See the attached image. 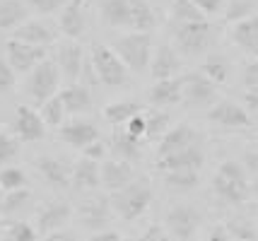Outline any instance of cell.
Wrapping results in <instances>:
<instances>
[{"instance_id": "obj_1", "label": "cell", "mask_w": 258, "mask_h": 241, "mask_svg": "<svg viewBox=\"0 0 258 241\" xmlns=\"http://www.w3.org/2000/svg\"><path fill=\"white\" fill-rule=\"evenodd\" d=\"M113 212L123 222H135L145 215L150 205H152V184L145 176H135L131 184H125L123 188L113 191L111 195Z\"/></svg>"}, {"instance_id": "obj_2", "label": "cell", "mask_w": 258, "mask_h": 241, "mask_svg": "<svg viewBox=\"0 0 258 241\" xmlns=\"http://www.w3.org/2000/svg\"><path fill=\"white\" fill-rule=\"evenodd\" d=\"M213 191L222 203L229 205L246 203V198L251 195V184H248V169L244 167V162L241 164L232 159L222 162L217 174L213 176Z\"/></svg>"}, {"instance_id": "obj_3", "label": "cell", "mask_w": 258, "mask_h": 241, "mask_svg": "<svg viewBox=\"0 0 258 241\" xmlns=\"http://www.w3.org/2000/svg\"><path fill=\"white\" fill-rule=\"evenodd\" d=\"M174 44L183 56H201L210 51L217 41V27L208 20H196V22H174Z\"/></svg>"}, {"instance_id": "obj_4", "label": "cell", "mask_w": 258, "mask_h": 241, "mask_svg": "<svg viewBox=\"0 0 258 241\" xmlns=\"http://www.w3.org/2000/svg\"><path fill=\"white\" fill-rule=\"evenodd\" d=\"M111 48L123 58V63L131 68V72H145L150 68V60L155 53L152 32H128V34L113 39Z\"/></svg>"}, {"instance_id": "obj_5", "label": "cell", "mask_w": 258, "mask_h": 241, "mask_svg": "<svg viewBox=\"0 0 258 241\" xmlns=\"http://www.w3.org/2000/svg\"><path fill=\"white\" fill-rule=\"evenodd\" d=\"M92 63L99 75V82L104 87H123L131 80V68L123 63V58L118 56L111 46L106 44H94L92 46Z\"/></svg>"}, {"instance_id": "obj_6", "label": "cell", "mask_w": 258, "mask_h": 241, "mask_svg": "<svg viewBox=\"0 0 258 241\" xmlns=\"http://www.w3.org/2000/svg\"><path fill=\"white\" fill-rule=\"evenodd\" d=\"M60 68H58L56 60L44 58L36 68L29 72V77L24 82V92L32 97L36 104L46 102L48 97H53L58 92V85H60Z\"/></svg>"}, {"instance_id": "obj_7", "label": "cell", "mask_w": 258, "mask_h": 241, "mask_svg": "<svg viewBox=\"0 0 258 241\" xmlns=\"http://www.w3.org/2000/svg\"><path fill=\"white\" fill-rule=\"evenodd\" d=\"M217 102V85L201 70L183 75V104L191 109H205Z\"/></svg>"}, {"instance_id": "obj_8", "label": "cell", "mask_w": 258, "mask_h": 241, "mask_svg": "<svg viewBox=\"0 0 258 241\" xmlns=\"http://www.w3.org/2000/svg\"><path fill=\"white\" fill-rule=\"evenodd\" d=\"M164 227H167L169 236H174L179 241H188L201 229V212L191 205L171 207L167 212V217H164Z\"/></svg>"}, {"instance_id": "obj_9", "label": "cell", "mask_w": 258, "mask_h": 241, "mask_svg": "<svg viewBox=\"0 0 258 241\" xmlns=\"http://www.w3.org/2000/svg\"><path fill=\"white\" fill-rule=\"evenodd\" d=\"M5 53L17 72H32L44 58H48V46H36V44H27L20 39H10L5 44Z\"/></svg>"}, {"instance_id": "obj_10", "label": "cell", "mask_w": 258, "mask_h": 241, "mask_svg": "<svg viewBox=\"0 0 258 241\" xmlns=\"http://www.w3.org/2000/svg\"><path fill=\"white\" fill-rule=\"evenodd\" d=\"M208 121L225 128V130H244V128L251 126V114L244 106L222 99V102L213 104V109L208 111Z\"/></svg>"}, {"instance_id": "obj_11", "label": "cell", "mask_w": 258, "mask_h": 241, "mask_svg": "<svg viewBox=\"0 0 258 241\" xmlns=\"http://www.w3.org/2000/svg\"><path fill=\"white\" fill-rule=\"evenodd\" d=\"M12 133L22 142H36L46 135V123L41 114L34 111L32 106H17L12 118Z\"/></svg>"}, {"instance_id": "obj_12", "label": "cell", "mask_w": 258, "mask_h": 241, "mask_svg": "<svg viewBox=\"0 0 258 241\" xmlns=\"http://www.w3.org/2000/svg\"><path fill=\"white\" fill-rule=\"evenodd\" d=\"M113 215V205L111 198H104V195H97V198H87L82 205H80V219H82V227L90 231H99L106 229L109 222H111Z\"/></svg>"}, {"instance_id": "obj_13", "label": "cell", "mask_w": 258, "mask_h": 241, "mask_svg": "<svg viewBox=\"0 0 258 241\" xmlns=\"http://www.w3.org/2000/svg\"><path fill=\"white\" fill-rule=\"evenodd\" d=\"M58 32L51 22L46 20H24L15 32H12V39H20V41H27V44H36V46H53L58 41Z\"/></svg>"}, {"instance_id": "obj_14", "label": "cell", "mask_w": 258, "mask_h": 241, "mask_svg": "<svg viewBox=\"0 0 258 241\" xmlns=\"http://www.w3.org/2000/svg\"><path fill=\"white\" fill-rule=\"evenodd\" d=\"M73 215V207L68 205L66 200H56V203H48L39 210V217H36V231L39 236H48L53 231L63 229Z\"/></svg>"}, {"instance_id": "obj_15", "label": "cell", "mask_w": 258, "mask_h": 241, "mask_svg": "<svg viewBox=\"0 0 258 241\" xmlns=\"http://www.w3.org/2000/svg\"><path fill=\"white\" fill-rule=\"evenodd\" d=\"M87 27V3L85 0H68L58 17V29L68 39H80Z\"/></svg>"}, {"instance_id": "obj_16", "label": "cell", "mask_w": 258, "mask_h": 241, "mask_svg": "<svg viewBox=\"0 0 258 241\" xmlns=\"http://www.w3.org/2000/svg\"><path fill=\"white\" fill-rule=\"evenodd\" d=\"M56 63L68 80H73V82L78 80L80 72H82V65H85V51L78 44V39H68L63 44H58Z\"/></svg>"}, {"instance_id": "obj_17", "label": "cell", "mask_w": 258, "mask_h": 241, "mask_svg": "<svg viewBox=\"0 0 258 241\" xmlns=\"http://www.w3.org/2000/svg\"><path fill=\"white\" fill-rule=\"evenodd\" d=\"M36 169L39 174L46 179V184L53 186V188H68V186H73V169H70V164L66 159H60V157H39L36 159Z\"/></svg>"}, {"instance_id": "obj_18", "label": "cell", "mask_w": 258, "mask_h": 241, "mask_svg": "<svg viewBox=\"0 0 258 241\" xmlns=\"http://www.w3.org/2000/svg\"><path fill=\"white\" fill-rule=\"evenodd\" d=\"M157 167L159 172H174V169H201L203 162H205V154H203V147L196 142V145H188V147L179 149V152H171L167 157H157Z\"/></svg>"}, {"instance_id": "obj_19", "label": "cell", "mask_w": 258, "mask_h": 241, "mask_svg": "<svg viewBox=\"0 0 258 241\" xmlns=\"http://www.w3.org/2000/svg\"><path fill=\"white\" fill-rule=\"evenodd\" d=\"M58 138L75 149H85L90 142L99 140V130L90 121H70L58 128Z\"/></svg>"}, {"instance_id": "obj_20", "label": "cell", "mask_w": 258, "mask_h": 241, "mask_svg": "<svg viewBox=\"0 0 258 241\" xmlns=\"http://www.w3.org/2000/svg\"><path fill=\"white\" fill-rule=\"evenodd\" d=\"M135 179V169L133 164L128 159H109L101 164V186L106 188V191H118V188H123L125 184H131Z\"/></svg>"}, {"instance_id": "obj_21", "label": "cell", "mask_w": 258, "mask_h": 241, "mask_svg": "<svg viewBox=\"0 0 258 241\" xmlns=\"http://www.w3.org/2000/svg\"><path fill=\"white\" fill-rule=\"evenodd\" d=\"M181 70V58L169 44L157 46V51L152 53L150 60V75L152 80H164V77H176Z\"/></svg>"}, {"instance_id": "obj_22", "label": "cell", "mask_w": 258, "mask_h": 241, "mask_svg": "<svg viewBox=\"0 0 258 241\" xmlns=\"http://www.w3.org/2000/svg\"><path fill=\"white\" fill-rule=\"evenodd\" d=\"M232 41L244 53L258 58V12L234 22V27H232Z\"/></svg>"}, {"instance_id": "obj_23", "label": "cell", "mask_w": 258, "mask_h": 241, "mask_svg": "<svg viewBox=\"0 0 258 241\" xmlns=\"http://www.w3.org/2000/svg\"><path fill=\"white\" fill-rule=\"evenodd\" d=\"M147 99L155 106H174V104L183 102V75L155 80V87L150 90Z\"/></svg>"}, {"instance_id": "obj_24", "label": "cell", "mask_w": 258, "mask_h": 241, "mask_svg": "<svg viewBox=\"0 0 258 241\" xmlns=\"http://www.w3.org/2000/svg\"><path fill=\"white\" fill-rule=\"evenodd\" d=\"M196 142H198V133L188 123H179V126H174L171 130H167L162 135L159 147H157V157H167L171 152H179V149L188 147V145H196Z\"/></svg>"}, {"instance_id": "obj_25", "label": "cell", "mask_w": 258, "mask_h": 241, "mask_svg": "<svg viewBox=\"0 0 258 241\" xmlns=\"http://www.w3.org/2000/svg\"><path fill=\"white\" fill-rule=\"evenodd\" d=\"M143 140L135 138V135H131L128 130H125V126L121 123V126L113 128V135H111V149L121 157V159H128V162H138L140 159V154H143Z\"/></svg>"}, {"instance_id": "obj_26", "label": "cell", "mask_w": 258, "mask_h": 241, "mask_svg": "<svg viewBox=\"0 0 258 241\" xmlns=\"http://www.w3.org/2000/svg\"><path fill=\"white\" fill-rule=\"evenodd\" d=\"M97 186H101V167L97 164V159L82 157L73 167V188H78V191H94Z\"/></svg>"}, {"instance_id": "obj_27", "label": "cell", "mask_w": 258, "mask_h": 241, "mask_svg": "<svg viewBox=\"0 0 258 241\" xmlns=\"http://www.w3.org/2000/svg\"><path fill=\"white\" fill-rule=\"evenodd\" d=\"M60 99L66 104V111L68 114H85V111H90L92 109V92L90 87L82 82H73L70 87H66L63 92H60Z\"/></svg>"}, {"instance_id": "obj_28", "label": "cell", "mask_w": 258, "mask_h": 241, "mask_svg": "<svg viewBox=\"0 0 258 241\" xmlns=\"http://www.w3.org/2000/svg\"><path fill=\"white\" fill-rule=\"evenodd\" d=\"M29 15V5L24 0H0V32H15Z\"/></svg>"}, {"instance_id": "obj_29", "label": "cell", "mask_w": 258, "mask_h": 241, "mask_svg": "<svg viewBox=\"0 0 258 241\" xmlns=\"http://www.w3.org/2000/svg\"><path fill=\"white\" fill-rule=\"evenodd\" d=\"M99 10H101V20L109 24V27L131 29V20H133L131 0H104Z\"/></svg>"}, {"instance_id": "obj_30", "label": "cell", "mask_w": 258, "mask_h": 241, "mask_svg": "<svg viewBox=\"0 0 258 241\" xmlns=\"http://www.w3.org/2000/svg\"><path fill=\"white\" fill-rule=\"evenodd\" d=\"M162 181L169 191L174 193H191L198 188L201 184V176H198V169H174V172H162Z\"/></svg>"}, {"instance_id": "obj_31", "label": "cell", "mask_w": 258, "mask_h": 241, "mask_svg": "<svg viewBox=\"0 0 258 241\" xmlns=\"http://www.w3.org/2000/svg\"><path fill=\"white\" fill-rule=\"evenodd\" d=\"M131 32H152L157 29V12L152 10V5L147 0H131Z\"/></svg>"}, {"instance_id": "obj_32", "label": "cell", "mask_w": 258, "mask_h": 241, "mask_svg": "<svg viewBox=\"0 0 258 241\" xmlns=\"http://www.w3.org/2000/svg\"><path fill=\"white\" fill-rule=\"evenodd\" d=\"M143 106L138 102H111L106 109H104V118L111 123V126H121V123H128L135 114H140Z\"/></svg>"}, {"instance_id": "obj_33", "label": "cell", "mask_w": 258, "mask_h": 241, "mask_svg": "<svg viewBox=\"0 0 258 241\" xmlns=\"http://www.w3.org/2000/svg\"><path fill=\"white\" fill-rule=\"evenodd\" d=\"M39 114H41V118H44L46 126L51 128H60L63 126V118H66V104H63V99H60V94H53V97H48L46 102H41V106H39Z\"/></svg>"}, {"instance_id": "obj_34", "label": "cell", "mask_w": 258, "mask_h": 241, "mask_svg": "<svg viewBox=\"0 0 258 241\" xmlns=\"http://www.w3.org/2000/svg\"><path fill=\"white\" fill-rule=\"evenodd\" d=\"M171 20L174 22H196V20H205V12L193 0H174L171 3Z\"/></svg>"}, {"instance_id": "obj_35", "label": "cell", "mask_w": 258, "mask_h": 241, "mask_svg": "<svg viewBox=\"0 0 258 241\" xmlns=\"http://www.w3.org/2000/svg\"><path fill=\"white\" fill-rule=\"evenodd\" d=\"M201 72L205 77H210L215 85H225L227 77H229V63L222 56H210L201 65Z\"/></svg>"}, {"instance_id": "obj_36", "label": "cell", "mask_w": 258, "mask_h": 241, "mask_svg": "<svg viewBox=\"0 0 258 241\" xmlns=\"http://www.w3.org/2000/svg\"><path fill=\"white\" fill-rule=\"evenodd\" d=\"M27 203H29V191H27V188L5 191V195L0 198V212H5V215L17 212V210H22Z\"/></svg>"}, {"instance_id": "obj_37", "label": "cell", "mask_w": 258, "mask_h": 241, "mask_svg": "<svg viewBox=\"0 0 258 241\" xmlns=\"http://www.w3.org/2000/svg\"><path fill=\"white\" fill-rule=\"evenodd\" d=\"M27 188V174L17 167H0V191Z\"/></svg>"}, {"instance_id": "obj_38", "label": "cell", "mask_w": 258, "mask_h": 241, "mask_svg": "<svg viewBox=\"0 0 258 241\" xmlns=\"http://www.w3.org/2000/svg\"><path fill=\"white\" fill-rule=\"evenodd\" d=\"M3 236L10 241H32L39 236V231L29 222H8L3 229Z\"/></svg>"}, {"instance_id": "obj_39", "label": "cell", "mask_w": 258, "mask_h": 241, "mask_svg": "<svg viewBox=\"0 0 258 241\" xmlns=\"http://www.w3.org/2000/svg\"><path fill=\"white\" fill-rule=\"evenodd\" d=\"M145 121H147V140H155L159 135L167 133L169 126V114L167 111H145Z\"/></svg>"}, {"instance_id": "obj_40", "label": "cell", "mask_w": 258, "mask_h": 241, "mask_svg": "<svg viewBox=\"0 0 258 241\" xmlns=\"http://www.w3.org/2000/svg\"><path fill=\"white\" fill-rule=\"evenodd\" d=\"M227 229H229V236L236 241H258V229L246 222V219H229L225 222Z\"/></svg>"}, {"instance_id": "obj_41", "label": "cell", "mask_w": 258, "mask_h": 241, "mask_svg": "<svg viewBox=\"0 0 258 241\" xmlns=\"http://www.w3.org/2000/svg\"><path fill=\"white\" fill-rule=\"evenodd\" d=\"M225 17L227 22H239V20H244L248 15H253L256 10V0H229L225 5Z\"/></svg>"}, {"instance_id": "obj_42", "label": "cell", "mask_w": 258, "mask_h": 241, "mask_svg": "<svg viewBox=\"0 0 258 241\" xmlns=\"http://www.w3.org/2000/svg\"><path fill=\"white\" fill-rule=\"evenodd\" d=\"M20 142H22V140L17 138L15 133L0 130V167L17 157V152H20Z\"/></svg>"}, {"instance_id": "obj_43", "label": "cell", "mask_w": 258, "mask_h": 241, "mask_svg": "<svg viewBox=\"0 0 258 241\" xmlns=\"http://www.w3.org/2000/svg\"><path fill=\"white\" fill-rule=\"evenodd\" d=\"M17 82V70L10 65L8 58H0V94H10Z\"/></svg>"}, {"instance_id": "obj_44", "label": "cell", "mask_w": 258, "mask_h": 241, "mask_svg": "<svg viewBox=\"0 0 258 241\" xmlns=\"http://www.w3.org/2000/svg\"><path fill=\"white\" fill-rule=\"evenodd\" d=\"M24 3L36 15H53V12H60L66 8L68 0H24Z\"/></svg>"}, {"instance_id": "obj_45", "label": "cell", "mask_w": 258, "mask_h": 241, "mask_svg": "<svg viewBox=\"0 0 258 241\" xmlns=\"http://www.w3.org/2000/svg\"><path fill=\"white\" fill-rule=\"evenodd\" d=\"M125 130L135 135V138H140L143 142H147V121H145V111H140V114H135L128 123H125Z\"/></svg>"}, {"instance_id": "obj_46", "label": "cell", "mask_w": 258, "mask_h": 241, "mask_svg": "<svg viewBox=\"0 0 258 241\" xmlns=\"http://www.w3.org/2000/svg\"><path fill=\"white\" fill-rule=\"evenodd\" d=\"M241 82H244L246 92H258V60H251V63L244 65Z\"/></svg>"}, {"instance_id": "obj_47", "label": "cell", "mask_w": 258, "mask_h": 241, "mask_svg": "<svg viewBox=\"0 0 258 241\" xmlns=\"http://www.w3.org/2000/svg\"><path fill=\"white\" fill-rule=\"evenodd\" d=\"M193 3L205 12V17H213V15H217V12H222L225 10V5H227V0H193Z\"/></svg>"}, {"instance_id": "obj_48", "label": "cell", "mask_w": 258, "mask_h": 241, "mask_svg": "<svg viewBox=\"0 0 258 241\" xmlns=\"http://www.w3.org/2000/svg\"><path fill=\"white\" fill-rule=\"evenodd\" d=\"M164 239H169V231L164 227V222L162 224H150L143 231V241H164Z\"/></svg>"}, {"instance_id": "obj_49", "label": "cell", "mask_w": 258, "mask_h": 241, "mask_svg": "<svg viewBox=\"0 0 258 241\" xmlns=\"http://www.w3.org/2000/svg\"><path fill=\"white\" fill-rule=\"evenodd\" d=\"M82 154H85V157H90V159L101 162L104 159V154H106V145H104L101 140H94V142H90L87 147L82 149Z\"/></svg>"}, {"instance_id": "obj_50", "label": "cell", "mask_w": 258, "mask_h": 241, "mask_svg": "<svg viewBox=\"0 0 258 241\" xmlns=\"http://www.w3.org/2000/svg\"><path fill=\"white\" fill-rule=\"evenodd\" d=\"M208 239H213V241H229L232 236H229V229H227V224H215L213 229L208 231Z\"/></svg>"}, {"instance_id": "obj_51", "label": "cell", "mask_w": 258, "mask_h": 241, "mask_svg": "<svg viewBox=\"0 0 258 241\" xmlns=\"http://www.w3.org/2000/svg\"><path fill=\"white\" fill-rule=\"evenodd\" d=\"M244 167L253 176H258V149H248L246 154H244Z\"/></svg>"}, {"instance_id": "obj_52", "label": "cell", "mask_w": 258, "mask_h": 241, "mask_svg": "<svg viewBox=\"0 0 258 241\" xmlns=\"http://www.w3.org/2000/svg\"><path fill=\"white\" fill-rule=\"evenodd\" d=\"M121 234L116 229H99V231H92V241H118Z\"/></svg>"}, {"instance_id": "obj_53", "label": "cell", "mask_w": 258, "mask_h": 241, "mask_svg": "<svg viewBox=\"0 0 258 241\" xmlns=\"http://www.w3.org/2000/svg\"><path fill=\"white\" fill-rule=\"evenodd\" d=\"M244 104H246V109L251 114L258 116V92H246L244 94Z\"/></svg>"}, {"instance_id": "obj_54", "label": "cell", "mask_w": 258, "mask_h": 241, "mask_svg": "<svg viewBox=\"0 0 258 241\" xmlns=\"http://www.w3.org/2000/svg\"><path fill=\"white\" fill-rule=\"evenodd\" d=\"M251 191H253V193L258 195V176H256V179H253V184H251Z\"/></svg>"}]
</instances>
